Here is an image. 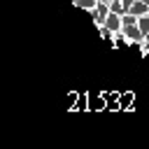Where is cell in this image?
Returning a JSON list of instances; mask_svg holds the SVG:
<instances>
[{
	"label": "cell",
	"mask_w": 149,
	"mask_h": 149,
	"mask_svg": "<svg viewBox=\"0 0 149 149\" xmlns=\"http://www.w3.org/2000/svg\"><path fill=\"white\" fill-rule=\"evenodd\" d=\"M74 5H77V7H81V9H86V12H88V9H93V7H95V5H98V0H74Z\"/></svg>",
	"instance_id": "6"
},
{
	"label": "cell",
	"mask_w": 149,
	"mask_h": 149,
	"mask_svg": "<svg viewBox=\"0 0 149 149\" xmlns=\"http://www.w3.org/2000/svg\"><path fill=\"white\" fill-rule=\"evenodd\" d=\"M137 28H140V33H142V35H149V14L137 16Z\"/></svg>",
	"instance_id": "4"
},
{
	"label": "cell",
	"mask_w": 149,
	"mask_h": 149,
	"mask_svg": "<svg viewBox=\"0 0 149 149\" xmlns=\"http://www.w3.org/2000/svg\"><path fill=\"white\" fill-rule=\"evenodd\" d=\"M121 2H123V7H126V12H128V9H130V5H133L135 0H121Z\"/></svg>",
	"instance_id": "8"
},
{
	"label": "cell",
	"mask_w": 149,
	"mask_h": 149,
	"mask_svg": "<svg viewBox=\"0 0 149 149\" xmlns=\"http://www.w3.org/2000/svg\"><path fill=\"white\" fill-rule=\"evenodd\" d=\"M121 35L126 37V42H135V44H140L142 42V33H140V28H137V23H123V30H121Z\"/></svg>",
	"instance_id": "2"
},
{
	"label": "cell",
	"mask_w": 149,
	"mask_h": 149,
	"mask_svg": "<svg viewBox=\"0 0 149 149\" xmlns=\"http://www.w3.org/2000/svg\"><path fill=\"white\" fill-rule=\"evenodd\" d=\"M140 51H142V56H147V54H149V35H144V37H142V42H140Z\"/></svg>",
	"instance_id": "7"
},
{
	"label": "cell",
	"mask_w": 149,
	"mask_h": 149,
	"mask_svg": "<svg viewBox=\"0 0 149 149\" xmlns=\"http://www.w3.org/2000/svg\"><path fill=\"white\" fill-rule=\"evenodd\" d=\"M109 12H114V14L123 16V14H126V7H123V2H121V0H112V2H109Z\"/></svg>",
	"instance_id": "5"
},
{
	"label": "cell",
	"mask_w": 149,
	"mask_h": 149,
	"mask_svg": "<svg viewBox=\"0 0 149 149\" xmlns=\"http://www.w3.org/2000/svg\"><path fill=\"white\" fill-rule=\"evenodd\" d=\"M142 2H147V5H149V0H142Z\"/></svg>",
	"instance_id": "10"
},
{
	"label": "cell",
	"mask_w": 149,
	"mask_h": 149,
	"mask_svg": "<svg viewBox=\"0 0 149 149\" xmlns=\"http://www.w3.org/2000/svg\"><path fill=\"white\" fill-rule=\"evenodd\" d=\"M128 14H133V16H142V14H149V5H147V2H142V0H135V2L130 5Z\"/></svg>",
	"instance_id": "3"
},
{
	"label": "cell",
	"mask_w": 149,
	"mask_h": 149,
	"mask_svg": "<svg viewBox=\"0 0 149 149\" xmlns=\"http://www.w3.org/2000/svg\"><path fill=\"white\" fill-rule=\"evenodd\" d=\"M100 2H107V5H109V2H112V0H100Z\"/></svg>",
	"instance_id": "9"
},
{
	"label": "cell",
	"mask_w": 149,
	"mask_h": 149,
	"mask_svg": "<svg viewBox=\"0 0 149 149\" xmlns=\"http://www.w3.org/2000/svg\"><path fill=\"white\" fill-rule=\"evenodd\" d=\"M105 28H107V30L112 33V37L121 35V30H123L121 16H119V14H114V12H109V14H107V19H105Z\"/></svg>",
	"instance_id": "1"
}]
</instances>
